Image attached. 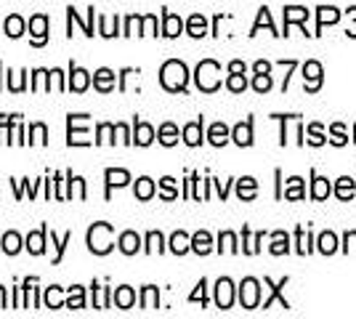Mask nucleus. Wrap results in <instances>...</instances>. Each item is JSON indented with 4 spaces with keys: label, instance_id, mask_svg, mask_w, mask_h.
I'll return each instance as SVG.
<instances>
[{
    "label": "nucleus",
    "instance_id": "a211bd4d",
    "mask_svg": "<svg viewBox=\"0 0 356 319\" xmlns=\"http://www.w3.org/2000/svg\"><path fill=\"white\" fill-rule=\"evenodd\" d=\"M226 128H223V125H216V128H213V131H210V141H213V144H223V141H226Z\"/></svg>",
    "mask_w": 356,
    "mask_h": 319
},
{
    "label": "nucleus",
    "instance_id": "f03ea898",
    "mask_svg": "<svg viewBox=\"0 0 356 319\" xmlns=\"http://www.w3.org/2000/svg\"><path fill=\"white\" fill-rule=\"evenodd\" d=\"M184 83H186V67L181 61H168L163 67V85L176 91L178 85L184 88Z\"/></svg>",
    "mask_w": 356,
    "mask_h": 319
},
{
    "label": "nucleus",
    "instance_id": "4be33fe9",
    "mask_svg": "<svg viewBox=\"0 0 356 319\" xmlns=\"http://www.w3.org/2000/svg\"><path fill=\"white\" fill-rule=\"evenodd\" d=\"M45 301H48V306H59V288L48 290V295H45Z\"/></svg>",
    "mask_w": 356,
    "mask_h": 319
},
{
    "label": "nucleus",
    "instance_id": "9d476101",
    "mask_svg": "<svg viewBox=\"0 0 356 319\" xmlns=\"http://www.w3.org/2000/svg\"><path fill=\"white\" fill-rule=\"evenodd\" d=\"M115 301H118V304L122 306V309H128V306L134 304V293H131L128 288H120L118 295H115Z\"/></svg>",
    "mask_w": 356,
    "mask_h": 319
},
{
    "label": "nucleus",
    "instance_id": "20e7f679",
    "mask_svg": "<svg viewBox=\"0 0 356 319\" xmlns=\"http://www.w3.org/2000/svg\"><path fill=\"white\" fill-rule=\"evenodd\" d=\"M120 247H122V253H128V256H131V253L138 250V237L131 234V231H128V234H122V237H120Z\"/></svg>",
    "mask_w": 356,
    "mask_h": 319
},
{
    "label": "nucleus",
    "instance_id": "dca6fc26",
    "mask_svg": "<svg viewBox=\"0 0 356 319\" xmlns=\"http://www.w3.org/2000/svg\"><path fill=\"white\" fill-rule=\"evenodd\" d=\"M234 136H237V144H250V141H252V138H250V125H239Z\"/></svg>",
    "mask_w": 356,
    "mask_h": 319
},
{
    "label": "nucleus",
    "instance_id": "2eb2a0df",
    "mask_svg": "<svg viewBox=\"0 0 356 319\" xmlns=\"http://www.w3.org/2000/svg\"><path fill=\"white\" fill-rule=\"evenodd\" d=\"M136 195L141 199H147L152 195V181L149 179H138V189H136Z\"/></svg>",
    "mask_w": 356,
    "mask_h": 319
},
{
    "label": "nucleus",
    "instance_id": "ddd939ff",
    "mask_svg": "<svg viewBox=\"0 0 356 319\" xmlns=\"http://www.w3.org/2000/svg\"><path fill=\"white\" fill-rule=\"evenodd\" d=\"M27 247H30L32 253H43V231L40 234H32L30 240H27Z\"/></svg>",
    "mask_w": 356,
    "mask_h": 319
},
{
    "label": "nucleus",
    "instance_id": "4468645a",
    "mask_svg": "<svg viewBox=\"0 0 356 319\" xmlns=\"http://www.w3.org/2000/svg\"><path fill=\"white\" fill-rule=\"evenodd\" d=\"M74 75V91H83V88H86V83H88V72H83V69H74L72 72Z\"/></svg>",
    "mask_w": 356,
    "mask_h": 319
},
{
    "label": "nucleus",
    "instance_id": "0eeeda50",
    "mask_svg": "<svg viewBox=\"0 0 356 319\" xmlns=\"http://www.w3.org/2000/svg\"><path fill=\"white\" fill-rule=\"evenodd\" d=\"M24 30V24H22V19L19 16H11L8 22H6V35H11V38H19Z\"/></svg>",
    "mask_w": 356,
    "mask_h": 319
},
{
    "label": "nucleus",
    "instance_id": "f3484780",
    "mask_svg": "<svg viewBox=\"0 0 356 319\" xmlns=\"http://www.w3.org/2000/svg\"><path fill=\"white\" fill-rule=\"evenodd\" d=\"M189 30H192L194 38H200V35H205V22L200 19V16H194L192 24H189Z\"/></svg>",
    "mask_w": 356,
    "mask_h": 319
},
{
    "label": "nucleus",
    "instance_id": "423d86ee",
    "mask_svg": "<svg viewBox=\"0 0 356 319\" xmlns=\"http://www.w3.org/2000/svg\"><path fill=\"white\" fill-rule=\"evenodd\" d=\"M112 80H115V75H112L109 69H99V72L93 75V83H96L102 91H106V88H109V83H112Z\"/></svg>",
    "mask_w": 356,
    "mask_h": 319
},
{
    "label": "nucleus",
    "instance_id": "6e6552de",
    "mask_svg": "<svg viewBox=\"0 0 356 319\" xmlns=\"http://www.w3.org/2000/svg\"><path fill=\"white\" fill-rule=\"evenodd\" d=\"M3 250H6L8 256H14L16 250H19V234H16V231H11V234L3 237Z\"/></svg>",
    "mask_w": 356,
    "mask_h": 319
},
{
    "label": "nucleus",
    "instance_id": "aec40b11",
    "mask_svg": "<svg viewBox=\"0 0 356 319\" xmlns=\"http://www.w3.org/2000/svg\"><path fill=\"white\" fill-rule=\"evenodd\" d=\"M197 136H200V133H197V125H189V128H186V144H192V147L194 144H200V138Z\"/></svg>",
    "mask_w": 356,
    "mask_h": 319
},
{
    "label": "nucleus",
    "instance_id": "7ed1b4c3",
    "mask_svg": "<svg viewBox=\"0 0 356 319\" xmlns=\"http://www.w3.org/2000/svg\"><path fill=\"white\" fill-rule=\"evenodd\" d=\"M131 181V176L125 170H106V186H122Z\"/></svg>",
    "mask_w": 356,
    "mask_h": 319
},
{
    "label": "nucleus",
    "instance_id": "5701e85b",
    "mask_svg": "<svg viewBox=\"0 0 356 319\" xmlns=\"http://www.w3.org/2000/svg\"><path fill=\"white\" fill-rule=\"evenodd\" d=\"M160 141H163V144H173V141H176V138H173V128H170V125H165V128H163V138H160Z\"/></svg>",
    "mask_w": 356,
    "mask_h": 319
},
{
    "label": "nucleus",
    "instance_id": "f257e3e1",
    "mask_svg": "<svg viewBox=\"0 0 356 319\" xmlns=\"http://www.w3.org/2000/svg\"><path fill=\"white\" fill-rule=\"evenodd\" d=\"M109 234H112V227H109V224H96V227L88 231V247L93 253H99V256L109 253V250H112Z\"/></svg>",
    "mask_w": 356,
    "mask_h": 319
},
{
    "label": "nucleus",
    "instance_id": "9b49d317",
    "mask_svg": "<svg viewBox=\"0 0 356 319\" xmlns=\"http://www.w3.org/2000/svg\"><path fill=\"white\" fill-rule=\"evenodd\" d=\"M229 288H232L229 279H221V282H218V304L221 306H229Z\"/></svg>",
    "mask_w": 356,
    "mask_h": 319
},
{
    "label": "nucleus",
    "instance_id": "1a4fd4ad",
    "mask_svg": "<svg viewBox=\"0 0 356 319\" xmlns=\"http://www.w3.org/2000/svg\"><path fill=\"white\" fill-rule=\"evenodd\" d=\"M192 245H194V250H197V253H208V250H210V237L202 231V234H197V237H194Z\"/></svg>",
    "mask_w": 356,
    "mask_h": 319
},
{
    "label": "nucleus",
    "instance_id": "6ab92c4d",
    "mask_svg": "<svg viewBox=\"0 0 356 319\" xmlns=\"http://www.w3.org/2000/svg\"><path fill=\"white\" fill-rule=\"evenodd\" d=\"M189 240H186V237H184V234H176V237H173V253H186V247H189Z\"/></svg>",
    "mask_w": 356,
    "mask_h": 319
},
{
    "label": "nucleus",
    "instance_id": "f8f14e48",
    "mask_svg": "<svg viewBox=\"0 0 356 319\" xmlns=\"http://www.w3.org/2000/svg\"><path fill=\"white\" fill-rule=\"evenodd\" d=\"M136 141H138L141 147H147L149 141H152V128H149V125H138V131H136Z\"/></svg>",
    "mask_w": 356,
    "mask_h": 319
},
{
    "label": "nucleus",
    "instance_id": "412c9836",
    "mask_svg": "<svg viewBox=\"0 0 356 319\" xmlns=\"http://www.w3.org/2000/svg\"><path fill=\"white\" fill-rule=\"evenodd\" d=\"M176 30H181V22H176L173 16H168V30H165V35H178Z\"/></svg>",
    "mask_w": 356,
    "mask_h": 319
},
{
    "label": "nucleus",
    "instance_id": "39448f33",
    "mask_svg": "<svg viewBox=\"0 0 356 319\" xmlns=\"http://www.w3.org/2000/svg\"><path fill=\"white\" fill-rule=\"evenodd\" d=\"M30 27L35 30V43L40 46V43L45 40V16H35V19L30 22Z\"/></svg>",
    "mask_w": 356,
    "mask_h": 319
}]
</instances>
